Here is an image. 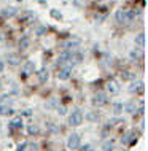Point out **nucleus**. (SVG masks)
Here are the masks:
<instances>
[{
    "mask_svg": "<svg viewBox=\"0 0 148 151\" xmlns=\"http://www.w3.org/2000/svg\"><path fill=\"white\" fill-rule=\"evenodd\" d=\"M115 18H116V21L120 24H129L135 18V13L127 11V10H118L116 14H115Z\"/></svg>",
    "mask_w": 148,
    "mask_h": 151,
    "instance_id": "nucleus-1",
    "label": "nucleus"
},
{
    "mask_svg": "<svg viewBox=\"0 0 148 151\" xmlns=\"http://www.w3.org/2000/svg\"><path fill=\"white\" fill-rule=\"evenodd\" d=\"M69 122H70V126H80L83 122V113L78 108H75L70 113V116H69Z\"/></svg>",
    "mask_w": 148,
    "mask_h": 151,
    "instance_id": "nucleus-2",
    "label": "nucleus"
},
{
    "mask_svg": "<svg viewBox=\"0 0 148 151\" xmlns=\"http://www.w3.org/2000/svg\"><path fill=\"white\" fill-rule=\"evenodd\" d=\"M67 146H69V150H77L80 146V135L78 134H72L67 140Z\"/></svg>",
    "mask_w": 148,
    "mask_h": 151,
    "instance_id": "nucleus-3",
    "label": "nucleus"
},
{
    "mask_svg": "<svg viewBox=\"0 0 148 151\" xmlns=\"http://www.w3.org/2000/svg\"><path fill=\"white\" fill-rule=\"evenodd\" d=\"M107 102H108V99H107V94H104V92H97L96 96H94V105H96V107H102Z\"/></svg>",
    "mask_w": 148,
    "mask_h": 151,
    "instance_id": "nucleus-4",
    "label": "nucleus"
},
{
    "mask_svg": "<svg viewBox=\"0 0 148 151\" xmlns=\"http://www.w3.org/2000/svg\"><path fill=\"white\" fill-rule=\"evenodd\" d=\"M107 91H108L110 94H116L118 91H120V86H118V83L115 80H110L108 83H107Z\"/></svg>",
    "mask_w": 148,
    "mask_h": 151,
    "instance_id": "nucleus-5",
    "label": "nucleus"
},
{
    "mask_svg": "<svg viewBox=\"0 0 148 151\" xmlns=\"http://www.w3.org/2000/svg\"><path fill=\"white\" fill-rule=\"evenodd\" d=\"M6 60H8V64H10V65H19V64H21V58H19L18 54H8Z\"/></svg>",
    "mask_w": 148,
    "mask_h": 151,
    "instance_id": "nucleus-6",
    "label": "nucleus"
},
{
    "mask_svg": "<svg viewBox=\"0 0 148 151\" xmlns=\"http://www.w3.org/2000/svg\"><path fill=\"white\" fill-rule=\"evenodd\" d=\"M13 113V108L10 105H0V116H8Z\"/></svg>",
    "mask_w": 148,
    "mask_h": 151,
    "instance_id": "nucleus-7",
    "label": "nucleus"
},
{
    "mask_svg": "<svg viewBox=\"0 0 148 151\" xmlns=\"http://www.w3.org/2000/svg\"><path fill=\"white\" fill-rule=\"evenodd\" d=\"M70 67H67V68H62V70H61L59 73H57V78L59 80H67L69 76H70Z\"/></svg>",
    "mask_w": 148,
    "mask_h": 151,
    "instance_id": "nucleus-8",
    "label": "nucleus"
},
{
    "mask_svg": "<svg viewBox=\"0 0 148 151\" xmlns=\"http://www.w3.org/2000/svg\"><path fill=\"white\" fill-rule=\"evenodd\" d=\"M142 89H143V83H142V81H135V83L131 84L129 91L131 92H139V91H142Z\"/></svg>",
    "mask_w": 148,
    "mask_h": 151,
    "instance_id": "nucleus-9",
    "label": "nucleus"
},
{
    "mask_svg": "<svg viewBox=\"0 0 148 151\" xmlns=\"http://www.w3.org/2000/svg\"><path fill=\"white\" fill-rule=\"evenodd\" d=\"M34 70H35L34 62H32V60L26 62V65H24V73H26V75H30V73H34Z\"/></svg>",
    "mask_w": 148,
    "mask_h": 151,
    "instance_id": "nucleus-10",
    "label": "nucleus"
},
{
    "mask_svg": "<svg viewBox=\"0 0 148 151\" xmlns=\"http://www.w3.org/2000/svg\"><path fill=\"white\" fill-rule=\"evenodd\" d=\"M69 60H70L72 65H77L81 62V54H70L69 56Z\"/></svg>",
    "mask_w": 148,
    "mask_h": 151,
    "instance_id": "nucleus-11",
    "label": "nucleus"
},
{
    "mask_svg": "<svg viewBox=\"0 0 148 151\" xmlns=\"http://www.w3.org/2000/svg\"><path fill=\"white\" fill-rule=\"evenodd\" d=\"M135 43H137L140 48L145 46V34H139V35H137V38H135Z\"/></svg>",
    "mask_w": 148,
    "mask_h": 151,
    "instance_id": "nucleus-12",
    "label": "nucleus"
},
{
    "mask_svg": "<svg viewBox=\"0 0 148 151\" xmlns=\"http://www.w3.org/2000/svg\"><path fill=\"white\" fill-rule=\"evenodd\" d=\"M38 78H40V81H42V83H45V81L48 80V70H46V68H43V70L38 72Z\"/></svg>",
    "mask_w": 148,
    "mask_h": 151,
    "instance_id": "nucleus-13",
    "label": "nucleus"
},
{
    "mask_svg": "<svg viewBox=\"0 0 148 151\" xmlns=\"http://www.w3.org/2000/svg\"><path fill=\"white\" fill-rule=\"evenodd\" d=\"M11 126H13V127H21V126H22V118H21V116L13 118V121H11Z\"/></svg>",
    "mask_w": 148,
    "mask_h": 151,
    "instance_id": "nucleus-14",
    "label": "nucleus"
},
{
    "mask_svg": "<svg viewBox=\"0 0 148 151\" xmlns=\"http://www.w3.org/2000/svg\"><path fill=\"white\" fill-rule=\"evenodd\" d=\"M123 108H124L127 113H134V111H135V108H137V107H135V102H129V104H127L126 107H123Z\"/></svg>",
    "mask_w": 148,
    "mask_h": 151,
    "instance_id": "nucleus-15",
    "label": "nucleus"
},
{
    "mask_svg": "<svg viewBox=\"0 0 148 151\" xmlns=\"http://www.w3.org/2000/svg\"><path fill=\"white\" fill-rule=\"evenodd\" d=\"M29 43H30V42H29L27 37H24V38L19 40V46H21V50H26V48L29 46Z\"/></svg>",
    "mask_w": 148,
    "mask_h": 151,
    "instance_id": "nucleus-16",
    "label": "nucleus"
},
{
    "mask_svg": "<svg viewBox=\"0 0 148 151\" xmlns=\"http://www.w3.org/2000/svg\"><path fill=\"white\" fill-rule=\"evenodd\" d=\"M121 111H123V104H115L113 105V113L115 115H120Z\"/></svg>",
    "mask_w": 148,
    "mask_h": 151,
    "instance_id": "nucleus-17",
    "label": "nucleus"
},
{
    "mask_svg": "<svg viewBox=\"0 0 148 151\" xmlns=\"http://www.w3.org/2000/svg\"><path fill=\"white\" fill-rule=\"evenodd\" d=\"M14 13H16L14 8H5V10L2 11V14H3V16H13Z\"/></svg>",
    "mask_w": 148,
    "mask_h": 151,
    "instance_id": "nucleus-18",
    "label": "nucleus"
},
{
    "mask_svg": "<svg viewBox=\"0 0 148 151\" xmlns=\"http://www.w3.org/2000/svg\"><path fill=\"white\" fill-rule=\"evenodd\" d=\"M69 56H70L69 52H64V54H61V56H59V60H57V62H59V64H64V62H67Z\"/></svg>",
    "mask_w": 148,
    "mask_h": 151,
    "instance_id": "nucleus-19",
    "label": "nucleus"
},
{
    "mask_svg": "<svg viewBox=\"0 0 148 151\" xmlns=\"http://www.w3.org/2000/svg\"><path fill=\"white\" fill-rule=\"evenodd\" d=\"M121 78H123V80H132L134 75H131L129 72H123V73H121Z\"/></svg>",
    "mask_w": 148,
    "mask_h": 151,
    "instance_id": "nucleus-20",
    "label": "nucleus"
},
{
    "mask_svg": "<svg viewBox=\"0 0 148 151\" xmlns=\"http://www.w3.org/2000/svg\"><path fill=\"white\" fill-rule=\"evenodd\" d=\"M131 137H132V132H127L126 135H124V138H123V143H129V142H131Z\"/></svg>",
    "mask_w": 148,
    "mask_h": 151,
    "instance_id": "nucleus-21",
    "label": "nucleus"
},
{
    "mask_svg": "<svg viewBox=\"0 0 148 151\" xmlns=\"http://www.w3.org/2000/svg\"><path fill=\"white\" fill-rule=\"evenodd\" d=\"M112 148H113L112 142H107V143H104V151H112Z\"/></svg>",
    "mask_w": 148,
    "mask_h": 151,
    "instance_id": "nucleus-22",
    "label": "nucleus"
},
{
    "mask_svg": "<svg viewBox=\"0 0 148 151\" xmlns=\"http://www.w3.org/2000/svg\"><path fill=\"white\" fill-rule=\"evenodd\" d=\"M27 130H29V134H37V130H38V129H37V126H35V124H30Z\"/></svg>",
    "mask_w": 148,
    "mask_h": 151,
    "instance_id": "nucleus-23",
    "label": "nucleus"
},
{
    "mask_svg": "<svg viewBox=\"0 0 148 151\" xmlns=\"http://www.w3.org/2000/svg\"><path fill=\"white\" fill-rule=\"evenodd\" d=\"M78 43H80L78 40H75V42H67V43H65V46H67V48H75Z\"/></svg>",
    "mask_w": 148,
    "mask_h": 151,
    "instance_id": "nucleus-24",
    "label": "nucleus"
},
{
    "mask_svg": "<svg viewBox=\"0 0 148 151\" xmlns=\"http://www.w3.org/2000/svg\"><path fill=\"white\" fill-rule=\"evenodd\" d=\"M51 16H53V18H56V19H61V18H62V14H61L59 11H56V10L51 11Z\"/></svg>",
    "mask_w": 148,
    "mask_h": 151,
    "instance_id": "nucleus-25",
    "label": "nucleus"
},
{
    "mask_svg": "<svg viewBox=\"0 0 148 151\" xmlns=\"http://www.w3.org/2000/svg\"><path fill=\"white\" fill-rule=\"evenodd\" d=\"M80 151H92V146L91 145H84V146H81Z\"/></svg>",
    "mask_w": 148,
    "mask_h": 151,
    "instance_id": "nucleus-26",
    "label": "nucleus"
},
{
    "mask_svg": "<svg viewBox=\"0 0 148 151\" xmlns=\"http://www.w3.org/2000/svg\"><path fill=\"white\" fill-rule=\"evenodd\" d=\"M27 151H38V146H37L35 143H32V145H29V150Z\"/></svg>",
    "mask_w": 148,
    "mask_h": 151,
    "instance_id": "nucleus-27",
    "label": "nucleus"
},
{
    "mask_svg": "<svg viewBox=\"0 0 148 151\" xmlns=\"http://www.w3.org/2000/svg\"><path fill=\"white\" fill-rule=\"evenodd\" d=\"M86 2H88V0H75V5L77 6H81V5H84Z\"/></svg>",
    "mask_w": 148,
    "mask_h": 151,
    "instance_id": "nucleus-28",
    "label": "nucleus"
},
{
    "mask_svg": "<svg viewBox=\"0 0 148 151\" xmlns=\"http://www.w3.org/2000/svg\"><path fill=\"white\" fill-rule=\"evenodd\" d=\"M26 148H27V143H21V145L18 146V151H24Z\"/></svg>",
    "mask_w": 148,
    "mask_h": 151,
    "instance_id": "nucleus-29",
    "label": "nucleus"
},
{
    "mask_svg": "<svg viewBox=\"0 0 148 151\" xmlns=\"http://www.w3.org/2000/svg\"><path fill=\"white\" fill-rule=\"evenodd\" d=\"M57 111L59 115H65V107H57Z\"/></svg>",
    "mask_w": 148,
    "mask_h": 151,
    "instance_id": "nucleus-30",
    "label": "nucleus"
},
{
    "mask_svg": "<svg viewBox=\"0 0 148 151\" xmlns=\"http://www.w3.org/2000/svg\"><path fill=\"white\" fill-rule=\"evenodd\" d=\"M131 56H132V58H140V52H137V51H132V52H131Z\"/></svg>",
    "mask_w": 148,
    "mask_h": 151,
    "instance_id": "nucleus-31",
    "label": "nucleus"
},
{
    "mask_svg": "<svg viewBox=\"0 0 148 151\" xmlns=\"http://www.w3.org/2000/svg\"><path fill=\"white\" fill-rule=\"evenodd\" d=\"M3 70V62H0V72Z\"/></svg>",
    "mask_w": 148,
    "mask_h": 151,
    "instance_id": "nucleus-32",
    "label": "nucleus"
},
{
    "mask_svg": "<svg viewBox=\"0 0 148 151\" xmlns=\"http://www.w3.org/2000/svg\"><path fill=\"white\" fill-rule=\"evenodd\" d=\"M121 151H127V150H121Z\"/></svg>",
    "mask_w": 148,
    "mask_h": 151,
    "instance_id": "nucleus-33",
    "label": "nucleus"
}]
</instances>
